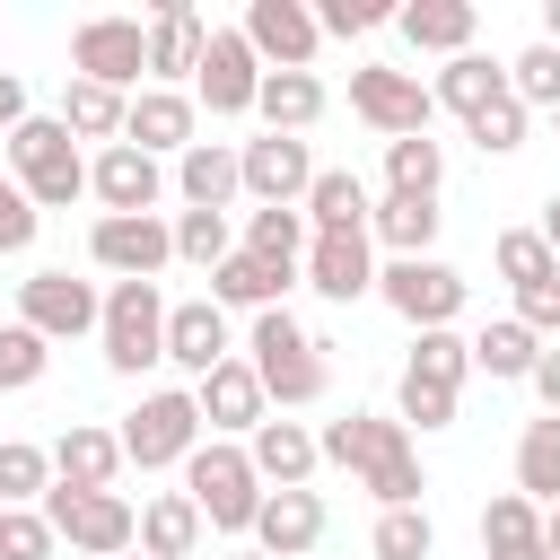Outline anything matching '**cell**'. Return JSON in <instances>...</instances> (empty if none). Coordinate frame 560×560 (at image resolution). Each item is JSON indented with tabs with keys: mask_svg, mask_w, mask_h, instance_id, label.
Segmentation results:
<instances>
[{
	"mask_svg": "<svg viewBox=\"0 0 560 560\" xmlns=\"http://www.w3.org/2000/svg\"><path fill=\"white\" fill-rule=\"evenodd\" d=\"M315 446H324V464L359 472V490H368L376 508H420V490H429L420 446H411V429H402L394 411H341V420L315 429Z\"/></svg>",
	"mask_w": 560,
	"mask_h": 560,
	"instance_id": "cell-1",
	"label": "cell"
},
{
	"mask_svg": "<svg viewBox=\"0 0 560 560\" xmlns=\"http://www.w3.org/2000/svg\"><path fill=\"white\" fill-rule=\"evenodd\" d=\"M245 368L262 376V394H271L280 411H306V402H324V385H332L324 341H315L289 306H262V315H254V332H245Z\"/></svg>",
	"mask_w": 560,
	"mask_h": 560,
	"instance_id": "cell-2",
	"label": "cell"
},
{
	"mask_svg": "<svg viewBox=\"0 0 560 560\" xmlns=\"http://www.w3.org/2000/svg\"><path fill=\"white\" fill-rule=\"evenodd\" d=\"M184 499L201 508L210 534H254V516H262L271 490H262V472H254V455L236 438H201L192 464H184Z\"/></svg>",
	"mask_w": 560,
	"mask_h": 560,
	"instance_id": "cell-3",
	"label": "cell"
},
{
	"mask_svg": "<svg viewBox=\"0 0 560 560\" xmlns=\"http://www.w3.org/2000/svg\"><path fill=\"white\" fill-rule=\"evenodd\" d=\"M9 175L26 184L35 210H70V201L88 192V158H79V140H70L61 114H26V122L9 131Z\"/></svg>",
	"mask_w": 560,
	"mask_h": 560,
	"instance_id": "cell-4",
	"label": "cell"
},
{
	"mask_svg": "<svg viewBox=\"0 0 560 560\" xmlns=\"http://www.w3.org/2000/svg\"><path fill=\"white\" fill-rule=\"evenodd\" d=\"M122 464H140V472H166V464H192V446L210 438L201 429V402H192V385H158V394H140V411H122Z\"/></svg>",
	"mask_w": 560,
	"mask_h": 560,
	"instance_id": "cell-5",
	"label": "cell"
},
{
	"mask_svg": "<svg viewBox=\"0 0 560 560\" xmlns=\"http://www.w3.org/2000/svg\"><path fill=\"white\" fill-rule=\"evenodd\" d=\"M96 341H105V368L114 376H149L166 359V298H158V280H114Z\"/></svg>",
	"mask_w": 560,
	"mask_h": 560,
	"instance_id": "cell-6",
	"label": "cell"
},
{
	"mask_svg": "<svg viewBox=\"0 0 560 560\" xmlns=\"http://www.w3.org/2000/svg\"><path fill=\"white\" fill-rule=\"evenodd\" d=\"M44 516H52V534H61L70 551H88V560L140 551V508H131L122 490H44Z\"/></svg>",
	"mask_w": 560,
	"mask_h": 560,
	"instance_id": "cell-7",
	"label": "cell"
},
{
	"mask_svg": "<svg viewBox=\"0 0 560 560\" xmlns=\"http://www.w3.org/2000/svg\"><path fill=\"white\" fill-rule=\"evenodd\" d=\"M70 79H96L114 96L149 88V26L140 18H79L70 26Z\"/></svg>",
	"mask_w": 560,
	"mask_h": 560,
	"instance_id": "cell-8",
	"label": "cell"
},
{
	"mask_svg": "<svg viewBox=\"0 0 560 560\" xmlns=\"http://www.w3.org/2000/svg\"><path fill=\"white\" fill-rule=\"evenodd\" d=\"M376 298H385L411 332H446V324L464 315L472 280H464L455 262H438V254H411V262H385V271H376Z\"/></svg>",
	"mask_w": 560,
	"mask_h": 560,
	"instance_id": "cell-9",
	"label": "cell"
},
{
	"mask_svg": "<svg viewBox=\"0 0 560 560\" xmlns=\"http://www.w3.org/2000/svg\"><path fill=\"white\" fill-rule=\"evenodd\" d=\"M350 114H359L368 131H385V140H420V131H429V114H438V96L420 88V70L359 61V70H350Z\"/></svg>",
	"mask_w": 560,
	"mask_h": 560,
	"instance_id": "cell-10",
	"label": "cell"
},
{
	"mask_svg": "<svg viewBox=\"0 0 560 560\" xmlns=\"http://www.w3.org/2000/svg\"><path fill=\"white\" fill-rule=\"evenodd\" d=\"M236 175H245V192H254V210H306V192H315V149L306 140H289V131H262V140H245L236 149Z\"/></svg>",
	"mask_w": 560,
	"mask_h": 560,
	"instance_id": "cell-11",
	"label": "cell"
},
{
	"mask_svg": "<svg viewBox=\"0 0 560 560\" xmlns=\"http://www.w3.org/2000/svg\"><path fill=\"white\" fill-rule=\"evenodd\" d=\"M262 52L245 44V26H210V52H201V70H192V105H210V114H254V96H262Z\"/></svg>",
	"mask_w": 560,
	"mask_h": 560,
	"instance_id": "cell-12",
	"label": "cell"
},
{
	"mask_svg": "<svg viewBox=\"0 0 560 560\" xmlns=\"http://www.w3.org/2000/svg\"><path fill=\"white\" fill-rule=\"evenodd\" d=\"M18 324L44 332V341H79V332L105 324V298L88 280H70V271H26L18 280Z\"/></svg>",
	"mask_w": 560,
	"mask_h": 560,
	"instance_id": "cell-13",
	"label": "cell"
},
{
	"mask_svg": "<svg viewBox=\"0 0 560 560\" xmlns=\"http://www.w3.org/2000/svg\"><path fill=\"white\" fill-rule=\"evenodd\" d=\"M88 262L96 271H114V280H158L166 262H175V219H96L88 228Z\"/></svg>",
	"mask_w": 560,
	"mask_h": 560,
	"instance_id": "cell-14",
	"label": "cell"
},
{
	"mask_svg": "<svg viewBox=\"0 0 560 560\" xmlns=\"http://www.w3.org/2000/svg\"><path fill=\"white\" fill-rule=\"evenodd\" d=\"M88 192L105 201V219H149V210L166 201V166H158L149 149L114 140V149H96V158H88Z\"/></svg>",
	"mask_w": 560,
	"mask_h": 560,
	"instance_id": "cell-15",
	"label": "cell"
},
{
	"mask_svg": "<svg viewBox=\"0 0 560 560\" xmlns=\"http://www.w3.org/2000/svg\"><path fill=\"white\" fill-rule=\"evenodd\" d=\"M245 44L262 52V70H315L324 26L306 0H245Z\"/></svg>",
	"mask_w": 560,
	"mask_h": 560,
	"instance_id": "cell-16",
	"label": "cell"
},
{
	"mask_svg": "<svg viewBox=\"0 0 560 560\" xmlns=\"http://www.w3.org/2000/svg\"><path fill=\"white\" fill-rule=\"evenodd\" d=\"M192 402H201V429H210V438H254V429L271 420V394H262V376H254L245 359H219V368L192 385Z\"/></svg>",
	"mask_w": 560,
	"mask_h": 560,
	"instance_id": "cell-17",
	"label": "cell"
},
{
	"mask_svg": "<svg viewBox=\"0 0 560 560\" xmlns=\"http://www.w3.org/2000/svg\"><path fill=\"white\" fill-rule=\"evenodd\" d=\"M376 236H315L306 245V262H298V280L315 289V298H332V306H350V298H376Z\"/></svg>",
	"mask_w": 560,
	"mask_h": 560,
	"instance_id": "cell-18",
	"label": "cell"
},
{
	"mask_svg": "<svg viewBox=\"0 0 560 560\" xmlns=\"http://www.w3.org/2000/svg\"><path fill=\"white\" fill-rule=\"evenodd\" d=\"M201 52H210V18H201L192 0H158V9H149V88L192 79Z\"/></svg>",
	"mask_w": 560,
	"mask_h": 560,
	"instance_id": "cell-19",
	"label": "cell"
},
{
	"mask_svg": "<svg viewBox=\"0 0 560 560\" xmlns=\"http://www.w3.org/2000/svg\"><path fill=\"white\" fill-rule=\"evenodd\" d=\"M192 131H201V105H192L184 88H140V96H131V122H122L131 149H149V158H184Z\"/></svg>",
	"mask_w": 560,
	"mask_h": 560,
	"instance_id": "cell-20",
	"label": "cell"
},
{
	"mask_svg": "<svg viewBox=\"0 0 560 560\" xmlns=\"http://www.w3.org/2000/svg\"><path fill=\"white\" fill-rule=\"evenodd\" d=\"M166 359L201 385L219 359H236V341H228V306H210V298H184V306H166Z\"/></svg>",
	"mask_w": 560,
	"mask_h": 560,
	"instance_id": "cell-21",
	"label": "cell"
},
{
	"mask_svg": "<svg viewBox=\"0 0 560 560\" xmlns=\"http://www.w3.org/2000/svg\"><path fill=\"white\" fill-rule=\"evenodd\" d=\"M245 455H254L262 490H306V481H315V464H324L315 429H306V420H280V411H271V420L245 438Z\"/></svg>",
	"mask_w": 560,
	"mask_h": 560,
	"instance_id": "cell-22",
	"label": "cell"
},
{
	"mask_svg": "<svg viewBox=\"0 0 560 560\" xmlns=\"http://www.w3.org/2000/svg\"><path fill=\"white\" fill-rule=\"evenodd\" d=\"M114 472H122V438H114V429L70 420V429L52 438V490H114Z\"/></svg>",
	"mask_w": 560,
	"mask_h": 560,
	"instance_id": "cell-23",
	"label": "cell"
},
{
	"mask_svg": "<svg viewBox=\"0 0 560 560\" xmlns=\"http://www.w3.org/2000/svg\"><path fill=\"white\" fill-rule=\"evenodd\" d=\"M324 542V499L315 490H271L262 516H254V551L262 560H306Z\"/></svg>",
	"mask_w": 560,
	"mask_h": 560,
	"instance_id": "cell-24",
	"label": "cell"
},
{
	"mask_svg": "<svg viewBox=\"0 0 560 560\" xmlns=\"http://www.w3.org/2000/svg\"><path fill=\"white\" fill-rule=\"evenodd\" d=\"M394 26H402V44L411 52H472V35H481V9L472 0H402L394 9Z\"/></svg>",
	"mask_w": 560,
	"mask_h": 560,
	"instance_id": "cell-25",
	"label": "cell"
},
{
	"mask_svg": "<svg viewBox=\"0 0 560 560\" xmlns=\"http://www.w3.org/2000/svg\"><path fill=\"white\" fill-rule=\"evenodd\" d=\"M175 192H184V210H219V219H228V201L245 192L236 149H228V140H192V149L175 158Z\"/></svg>",
	"mask_w": 560,
	"mask_h": 560,
	"instance_id": "cell-26",
	"label": "cell"
},
{
	"mask_svg": "<svg viewBox=\"0 0 560 560\" xmlns=\"http://www.w3.org/2000/svg\"><path fill=\"white\" fill-rule=\"evenodd\" d=\"M289 289H298V271H280V262H262V254H245V245L210 271V306H245V315L289 306Z\"/></svg>",
	"mask_w": 560,
	"mask_h": 560,
	"instance_id": "cell-27",
	"label": "cell"
},
{
	"mask_svg": "<svg viewBox=\"0 0 560 560\" xmlns=\"http://www.w3.org/2000/svg\"><path fill=\"white\" fill-rule=\"evenodd\" d=\"M481 560H551L542 551V508L525 490H499L481 508Z\"/></svg>",
	"mask_w": 560,
	"mask_h": 560,
	"instance_id": "cell-28",
	"label": "cell"
},
{
	"mask_svg": "<svg viewBox=\"0 0 560 560\" xmlns=\"http://www.w3.org/2000/svg\"><path fill=\"white\" fill-rule=\"evenodd\" d=\"M429 96H438L446 114H464V122H472V114H490V105L508 96V61H490V52H455V61L429 79Z\"/></svg>",
	"mask_w": 560,
	"mask_h": 560,
	"instance_id": "cell-29",
	"label": "cell"
},
{
	"mask_svg": "<svg viewBox=\"0 0 560 560\" xmlns=\"http://www.w3.org/2000/svg\"><path fill=\"white\" fill-rule=\"evenodd\" d=\"M254 114H262V131L306 140V131L324 122V79H315V70H271V79H262V96H254Z\"/></svg>",
	"mask_w": 560,
	"mask_h": 560,
	"instance_id": "cell-30",
	"label": "cell"
},
{
	"mask_svg": "<svg viewBox=\"0 0 560 560\" xmlns=\"http://www.w3.org/2000/svg\"><path fill=\"white\" fill-rule=\"evenodd\" d=\"M368 219H376L368 184H359L350 166H324L315 192H306V228H315V236H368Z\"/></svg>",
	"mask_w": 560,
	"mask_h": 560,
	"instance_id": "cell-31",
	"label": "cell"
},
{
	"mask_svg": "<svg viewBox=\"0 0 560 560\" xmlns=\"http://www.w3.org/2000/svg\"><path fill=\"white\" fill-rule=\"evenodd\" d=\"M472 368L499 376V385H534V368H542V332H525L516 315H490V324L472 332Z\"/></svg>",
	"mask_w": 560,
	"mask_h": 560,
	"instance_id": "cell-32",
	"label": "cell"
},
{
	"mask_svg": "<svg viewBox=\"0 0 560 560\" xmlns=\"http://www.w3.org/2000/svg\"><path fill=\"white\" fill-rule=\"evenodd\" d=\"M201 508L184 499V490H158L149 508H140V560H192L201 551Z\"/></svg>",
	"mask_w": 560,
	"mask_h": 560,
	"instance_id": "cell-33",
	"label": "cell"
},
{
	"mask_svg": "<svg viewBox=\"0 0 560 560\" xmlns=\"http://www.w3.org/2000/svg\"><path fill=\"white\" fill-rule=\"evenodd\" d=\"M438 201H411V192H385L376 201V219H368V236L385 245V262H411V254H429L438 245Z\"/></svg>",
	"mask_w": 560,
	"mask_h": 560,
	"instance_id": "cell-34",
	"label": "cell"
},
{
	"mask_svg": "<svg viewBox=\"0 0 560 560\" xmlns=\"http://www.w3.org/2000/svg\"><path fill=\"white\" fill-rule=\"evenodd\" d=\"M61 122H70V140H122V122H131V96H114V88H96V79H70L61 88Z\"/></svg>",
	"mask_w": 560,
	"mask_h": 560,
	"instance_id": "cell-35",
	"label": "cell"
},
{
	"mask_svg": "<svg viewBox=\"0 0 560 560\" xmlns=\"http://www.w3.org/2000/svg\"><path fill=\"white\" fill-rule=\"evenodd\" d=\"M490 262H499V280H508L516 298H525V289H560V254L542 245V228H499Z\"/></svg>",
	"mask_w": 560,
	"mask_h": 560,
	"instance_id": "cell-36",
	"label": "cell"
},
{
	"mask_svg": "<svg viewBox=\"0 0 560 560\" xmlns=\"http://www.w3.org/2000/svg\"><path fill=\"white\" fill-rule=\"evenodd\" d=\"M516 490L534 508H560V420L551 411L525 420V438H516Z\"/></svg>",
	"mask_w": 560,
	"mask_h": 560,
	"instance_id": "cell-37",
	"label": "cell"
},
{
	"mask_svg": "<svg viewBox=\"0 0 560 560\" xmlns=\"http://www.w3.org/2000/svg\"><path fill=\"white\" fill-rule=\"evenodd\" d=\"M446 184V149L420 131V140H385V192H411V201H438Z\"/></svg>",
	"mask_w": 560,
	"mask_h": 560,
	"instance_id": "cell-38",
	"label": "cell"
},
{
	"mask_svg": "<svg viewBox=\"0 0 560 560\" xmlns=\"http://www.w3.org/2000/svg\"><path fill=\"white\" fill-rule=\"evenodd\" d=\"M44 490H52V446L0 438V508H44Z\"/></svg>",
	"mask_w": 560,
	"mask_h": 560,
	"instance_id": "cell-39",
	"label": "cell"
},
{
	"mask_svg": "<svg viewBox=\"0 0 560 560\" xmlns=\"http://www.w3.org/2000/svg\"><path fill=\"white\" fill-rule=\"evenodd\" d=\"M306 245H315L306 210H254V219H245V254H262V262H280V271H298Z\"/></svg>",
	"mask_w": 560,
	"mask_h": 560,
	"instance_id": "cell-40",
	"label": "cell"
},
{
	"mask_svg": "<svg viewBox=\"0 0 560 560\" xmlns=\"http://www.w3.org/2000/svg\"><path fill=\"white\" fill-rule=\"evenodd\" d=\"M455 385H438V376H420V368H402V385H394V420L402 429H420V438H438V429H455Z\"/></svg>",
	"mask_w": 560,
	"mask_h": 560,
	"instance_id": "cell-41",
	"label": "cell"
},
{
	"mask_svg": "<svg viewBox=\"0 0 560 560\" xmlns=\"http://www.w3.org/2000/svg\"><path fill=\"white\" fill-rule=\"evenodd\" d=\"M508 96H516L525 114H534V105H542V114H560V44H542V35H534V44L508 61Z\"/></svg>",
	"mask_w": 560,
	"mask_h": 560,
	"instance_id": "cell-42",
	"label": "cell"
},
{
	"mask_svg": "<svg viewBox=\"0 0 560 560\" xmlns=\"http://www.w3.org/2000/svg\"><path fill=\"white\" fill-rule=\"evenodd\" d=\"M368 551H376V560H429V551H438V525H429V508H376V534H368Z\"/></svg>",
	"mask_w": 560,
	"mask_h": 560,
	"instance_id": "cell-43",
	"label": "cell"
},
{
	"mask_svg": "<svg viewBox=\"0 0 560 560\" xmlns=\"http://www.w3.org/2000/svg\"><path fill=\"white\" fill-rule=\"evenodd\" d=\"M228 254H236V236H228V219H219V210H175V262L219 271Z\"/></svg>",
	"mask_w": 560,
	"mask_h": 560,
	"instance_id": "cell-44",
	"label": "cell"
},
{
	"mask_svg": "<svg viewBox=\"0 0 560 560\" xmlns=\"http://www.w3.org/2000/svg\"><path fill=\"white\" fill-rule=\"evenodd\" d=\"M402 368H420V376H438V385H455L464 394V376H472V341L446 324V332H411V359Z\"/></svg>",
	"mask_w": 560,
	"mask_h": 560,
	"instance_id": "cell-45",
	"label": "cell"
},
{
	"mask_svg": "<svg viewBox=\"0 0 560 560\" xmlns=\"http://www.w3.org/2000/svg\"><path fill=\"white\" fill-rule=\"evenodd\" d=\"M44 368H52V341H44V332H26V324H0V394L35 385Z\"/></svg>",
	"mask_w": 560,
	"mask_h": 560,
	"instance_id": "cell-46",
	"label": "cell"
},
{
	"mask_svg": "<svg viewBox=\"0 0 560 560\" xmlns=\"http://www.w3.org/2000/svg\"><path fill=\"white\" fill-rule=\"evenodd\" d=\"M52 542H61V534H52L44 508H9V516H0V560H52Z\"/></svg>",
	"mask_w": 560,
	"mask_h": 560,
	"instance_id": "cell-47",
	"label": "cell"
},
{
	"mask_svg": "<svg viewBox=\"0 0 560 560\" xmlns=\"http://www.w3.org/2000/svg\"><path fill=\"white\" fill-rule=\"evenodd\" d=\"M464 131L481 140V158H516V149H525V105H516V96H499V105H490V114H472Z\"/></svg>",
	"mask_w": 560,
	"mask_h": 560,
	"instance_id": "cell-48",
	"label": "cell"
},
{
	"mask_svg": "<svg viewBox=\"0 0 560 560\" xmlns=\"http://www.w3.org/2000/svg\"><path fill=\"white\" fill-rule=\"evenodd\" d=\"M35 228H44V210L26 201V184H18V175H0V254H26V245H35Z\"/></svg>",
	"mask_w": 560,
	"mask_h": 560,
	"instance_id": "cell-49",
	"label": "cell"
},
{
	"mask_svg": "<svg viewBox=\"0 0 560 560\" xmlns=\"http://www.w3.org/2000/svg\"><path fill=\"white\" fill-rule=\"evenodd\" d=\"M385 18H394L385 0H324V9H315L324 35H368V26H385Z\"/></svg>",
	"mask_w": 560,
	"mask_h": 560,
	"instance_id": "cell-50",
	"label": "cell"
},
{
	"mask_svg": "<svg viewBox=\"0 0 560 560\" xmlns=\"http://www.w3.org/2000/svg\"><path fill=\"white\" fill-rule=\"evenodd\" d=\"M516 324L525 332H560V289H525L516 298Z\"/></svg>",
	"mask_w": 560,
	"mask_h": 560,
	"instance_id": "cell-51",
	"label": "cell"
},
{
	"mask_svg": "<svg viewBox=\"0 0 560 560\" xmlns=\"http://www.w3.org/2000/svg\"><path fill=\"white\" fill-rule=\"evenodd\" d=\"M18 122H26V79H18V70H0V140H9Z\"/></svg>",
	"mask_w": 560,
	"mask_h": 560,
	"instance_id": "cell-52",
	"label": "cell"
},
{
	"mask_svg": "<svg viewBox=\"0 0 560 560\" xmlns=\"http://www.w3.org/2000/svg\"><path fill=\"white\" fill-rule=\"evenodd\" d=\"M534 394H542V411L560 420V350H542V368H534Z\"/></svg>",
	"mask_w": 560,
	"mask_h": 560,
	"instance_id": "cell-53",
	"label": "cell"
},
{
	"mask_svg": "<svg viewBox=\"0 0 560 560\" xmlns=\"http://www.w3.org/2000/svg\"><path fill=\"white\" fill-rule=\"evenodd\" d=\"M542 245H551V254H560V192H551V201H542Z\"/></svg>",
	"mask_w": 560,
	"mask_h": 560,
	"instance_id": "cell-54",
	"label": "cell"
},
{
	"mask_svg": "<svg viewBox=\"0 0 560 560\" xmlns=\"http://www.w3.org/2000/svg\"><path fill=\"white\" fill-rule=\"evenodd\" d=\"M542 551L560 560V508H542Z\"/></svg>",
	"mask_w": 560,
	"mask_h": 560,
	"instance_id": "cell-55",
	"label": "cell"
},
{
	"mask_svg": "<svg viewBox=\"0 0 560 560\" xmlns=\"http://www.w3.org/2000/svg\"><path fill=\"white\" fill-rule=\"evenodd\" d=\"M542 44H560V0H542Z\"/></svg>",
	"mask_w": 560,
	"mask_h": 560,
	"instance_id": "cell-56",
	"label": "cell"
},
{
	"mask_svg": "<svg viewBox=\"0 0 560 560\" xmlns=\"http://www.w3.org/2000/svg\"><path fill=\"white\" fill-rule=\"evenodd\" d=\"M551 140H560V114H551Z\"/></svg>",
	"mask_w": 560,
	"mask_h": 560,
	"instance_id": "cell-57",
	"label": "cell"
},
{
	"mask_svg": "<svg viewBox=\"0 0 560 560\" xmlns=\"http://www.w3.org/2000/svg\"><path fill=\"white\" fill-rule=\"evenodd\" d=\"M236 560H262V551H236Z\"/></svg>",
	"mask_w": 560,
	"mask_h": 560,
	"instance_id": "cell-58",
	"label": "cell"
},
{
	"mask_svg": "<svg viewBox=\"0 0 560 560\" xmlns=\"http://www.w3.org/2000/svg\"><path fill=\"white\" fill-rule=\"evenodd\" d=\"M122 560H140V551H122Z\"/></svg>",
	"mask_w": 560,
	"mask_h": 560,
	"instance_id": "cell-59",
	"label": "cell"
},
{
	"mask_svg": "<svg viewBox=\"0 0 560 560\" xmlns=\"http://www.w3.org/2000/svg\"><path fill=\"white\" fill-rule=\"evenodd\" d=\"M0 516H9V508H0Z\"/></svg>",
	"mask_w": 560,
	"mask_h": 560,
	"instance_id": "cell-60",
	"label": "cell"
}]
</instances>
